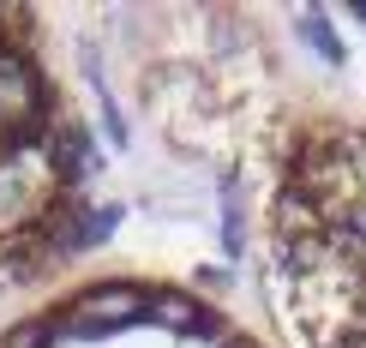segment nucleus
<instances>
[{
  "mask_svg": "<svg viewBox=\"0 0 366 348\" xmlns=\"http://www.w3.org/2000/svg\"><path fill=\"white\" fill-rule=\"evenodd\" d=\"M252 234L282 348H366V114L282 102L252 144Z\"/></svg>",
  "mask_w": 366,
  "mask_h": 348,
  "instance_id": "f257e3e1",
  "label": "nucleus"
},
{
  "mask_svg": "<svg viewBox=\"0 0 366 348\" xmlns=\"http://www.w3.org/2000/svg\"><path fill=\"white\" fill-rule=\"evenodd\" d=\"M42 24V12L0 6V282L49 277L84 199V126Z\"/></svg>",
  "mask_w": 366,
  "mask_h": 348,
  "instance_id": "f03ea898",
  "label": "nucleus"
},
{
  "mask_svg": "<svg viewBox=\"0 0 366 348\" xmlns=\"http://www.w3.org/2000/svg\"><path fill=\"white\" fill-rule=\"evenodd\" d=\"M0 348H282L234 300L174 270H79L0 324Z\"/></svg>",
  "mask_w": 366,
  "mask_h": 348,
  "instance_id": "7ed1b4c3",
  "label": "nucleus"
}]
</instances>
